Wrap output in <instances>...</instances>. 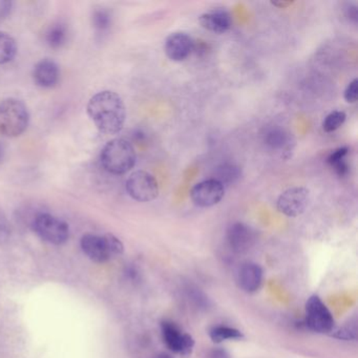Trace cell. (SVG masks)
I'll return each mask as SVG.
<instances>
[{
    "label": "cell",
    "instance_id": "d4e9b609",
    "mask_svg": "<svg viewBox=\"0 0 358 358\" xmlns=\"http://www.w3.org/2000/svg\"><path fill=\"white\" fill-rule=\"evenodd\" d=\"M345 101L348 103H355L357 101L358 98V80L354 79L353 81L348 85L347 89H345V94H343Z\"/></svg>",
    "mask_w": 358,
    "mask_h": 358
},
{
    "label": "cell",
    "instance_id": "7402d4cb",
    "mask_svg": "<svg viewBox=\"0 0 358 358\" xmlns=\"http://www.w3.org/2000/svg\"><path fill=\"white\" fill-rule=\"evenodd\" d=\"M329 335L333 338L341 339V341H356L357 338V320L355 317L352 318L343 326L335 328Z\"/></svg>",
    "mask_w": 358,
    "mask_h": 358
},
{
    "label": "cell",
    "instance_id": "44dd1931",
    "mask_svg": "<svg viewBox=\"0 0 358 358\" xmlns=\"http://www.w3.org/2000/svg\"><path fill=\"white\" fill-rule=\"evenodd\" d=\"M240 177V167L234 164H222L215 169V177L213 179L225 186L234 183Z\"/></svg>",
    "mask_w": 358,
    "mask_h": 358
},
{
    "label": "cell",
    "instance_id": "4dcf8cb0",
    "mask_svg": "<svg viewBox=\"0 0 358 358\" xmlns=\"http://www.w3.org/2000/svg\"><path fill=\"white\" fill-rule=\"evenodd\" d=\"M156 358H173L171 354L165 353V352H162V353H159L158 355L156 356Z\"/></svg>",
    "mask_w": 358,
    "mask_h": 358
},
{
    "label": "cell",
    "instance_id": "4316f807",
    "mask_svg": "<svg viewBox=\"0 0 358 358\" xmlns=\"http://www.w3.org/2000/svg\"><path fill=\"white\" fill-rule=\"evenodd\" d=\"M208 358H231V356L223 348H213L209 351Z\"/></svg>",
    "mask_w": 358,
    "mask_h": 358
},
{
    "label": "cell",
    "instance_id": "ac0fdd59",
    "mask_svg": "<svg viewBox=\"0 0 358 358\" xmlns=\"http://www.w3.org/2000/svg\"><path fill=\"white\" fill-rule=\"evenodd\" d=\"M209 337L215 343L227 341H241L244 338L242 331L226 324H217L209 329Z\"/></svg>",
    "mask_w": 358,
    "mask_h": 358
},
{
    "label": "cell",
    "instance_id": "6da1fadb",
    "mask_svg": "<svg viewBox=\"0 0 358 358\" xmlns=\"http://www.w3.org/2000/svg\"><path fill=\"white\" fill-rule=\"evenodd\" d=\"M87 114L98 129L106 135L121 131L127 120V108L122 98L112 91L96 94L87 104Z\"/></svg>",
    "mask_w": 358,
    "mask_h": 358
},
{
    "label": "cell",
    "instance_id": "ba28073f",
    "mask_svg": "<svg viewBox=\"0 0 358 358\" xmlns=\"http://www.w3.org/2000/svg\"><path fill=\"white\" fill-rule=\"evenodd\" d=\"M127 194L137 202H152L159 196V185L154 176L143 171H135L127 181Z\"/></svg>",
    "mask_w": 358,
    "mask_h": 358
},
{
    "label": "cell",
    "instance_id": "5b68a950",
    "mask_svg": "<svg viewBox=\"0 0 358 358\" xmlns=\"http://www.w3.org/2000/svg\"><path fill=\"white\" fill-rule=\"evenodd\" d=\"M303 324L320 334H330L335 329V320L326 303L317 295H312L306 301Z\"/></svg>",
    "mask_w": 358,
    "mask_h": 358
},
{
    "label": "cell",
    "instance_id": "f546056e",
    "mask_svg": "<svg viewBox=\"0 0 358 358\" xmlns=\"http://www.w3.org/2000/svg\"><path fill=\"white\" fill-rule=\"evenodd\" d=\"M5 146H3V143H0V163H1V161H3V158H5Z\"/></svg>",
    "mask_w": 358,
    "mask_h": 358
},
{
    "label": "cell",
    "instance_id": "30bf717a",
    "mask_svg": "<svg viewBox=\"0 0 358 358\" xmlns=\"http://www.w3.org/2000/svg\"><path fill=\"white\" fill-rule=\"evenodd\" d=\"M225 196V186L215 179L205 180L192 187L190 199L194 205L202 208L213 207Z\"/></svg>",
    "mask_w": 358,
    "mask_h": 358
},
{
    "label": "cell",
    "instance_id": "3957f363",
    "mask_svg": "<svg viewBox=\"0 0 358 358\" xmlns=\"http://www.w3.org/2000/svg\"><path fill=\"white\" fill-rule=\"evenodd\" d=\"M30 122V114L24 102L7 98L0 102V135L7 138L22 136Z\"/></svg>",
    "mask_w": 358,
    "mask_h": 358
},
{
    "label": "cell",
    "instance_id": "52a82bcc",
    "mask_svg": "<svg viewBox=\"0 0 358 358\" xmlns=\"http://www.w3.org/2000/svg\"><path fill=\"white\" fill-rule=\"evenodd\" d=\"M161 334L169 351L181 357H188L192 355L196 341L189 333L182 330L176 322L171 320H163L161 322Z\"/></svg>",
    "mask_w": 358,
    "mask_h": 358
},
{
    "label": "cell",
    "instance_id": "ffe728a7",
    "mask_svg": "<svg viewBox=\"0 0 358 358\" xmlns=\"http://www.w3.org/2000/svg\"><path fill=\"white\" fill-rule=\"evenodd\" d=\"M17 54V43L8 33L0 32V64L11 62Z\"/></svg>",
    "mask_w": 358,
    "mask_h": 358
},
{
    "label": "cell",
    "instance_id": "8992f818",
    "mask_svg": "<svg viewBox=\"0 0 358 358\" xmlns=\"http://www.w3.org/2000/svg\"><path fill=\"white\" fill-rule=\"evenodd\" d=\"M33 230L39 238L53 245H62L70 238V228L68 224L51 213H41L36 215L32 222Z\"/></svg>",
    "mask_w": 358,
    "mask_h": 358
},
{
    "label": "cell",
    "instance_id": "f1b7e54d",
    "mask_svg": "<svg viewBox=\"0 0 358 358\" xmlns=\"http://www.w3.org/2000/svg\"><path fill=\"white\" fill-rule=\"evenodd\" d=\"M292 1H278V3H272V5L285 9V8L289 7V6L292 5Z\"/></svg>",
    "mask_w": 358,
    "mask_h": 358
},
{
    "label": "cell",
    "instance_id": "7c38bea8",
    "mask_svg": "<svg viewBox=\"0 0 358 358\" xmlns=\"http://www.w3.org/2000/svg\"><path fill=\"white\" fill-rule=\"evenodd\" d=\"M227 243L230 249L236 255L248 252L255 243V234L250 226L236 222L227 230Z\"/></svg>",
    "mask_w": 358,
    "mask_h": 358
},
{
    "label": "cell",
    "instance_id": "277c9868",
    "mask_svg": "<svg viewBox=\"0 0 358 358\" xmlns=\"http://www.w3.org/2000/svg\"><path fill=\"white\" fill-rule=\"evenodd\" d=\"M81 249L85 255L96 263H106L124 252V245L120 238L112 234L98 236L87 234L81 238Z\"/></svg>",
    "mask_w": 358,
    "mask_h": 358
},
{
    "label": "cell",
    "instance_id": "484cf974",
    "mask_svg": "<svg viewBox=\"0 0 358 358\" xmlns=\"http://www.w3.org/2000/svg\"><path fill=\"white\" fill-rule=\"evenodd\" d=\"M13 9V3L9 0H0V22L7 20Z\"/></svg>",
    "mask_w": 358,
    "mask_h": 358
},
{
    "label": "cell",
    "instance_id": "9c48e42d",
    "mask_svg": "<svg viewBox=\"0 0 358 358\" xmlns=\"http://www.w3.org/2000/svg\"><path fill=\"white\" fill-rule=\"evenodd\" d=\"M310 203V190L306 187H292L285 190L278 199V211L289 217H296L305 213Z\"/></svg>",
    "mask_w": 358,
    "mask_h": 358
},
{
    "label": "cell",
    "instance_id": "7a4b0ae2",
    "mask_svg": "<svg viewBox=\"0 0 358 358\" xmlns=\"http://www.w3.org/2000/svg\"><path fill=\"white\" fill-rule=\"evenodd\" d=\"M102 166L113 175H124L135 166L137 161L135 148L123 138L110 140L100 154Z\"/></svg>",
    "mask_w": 358,
    "mask_h": 358
},
{
    "label": "cell",
    "instance_id": "2e32d148",
    "mask_svg": "<svg viewBox=\"0 0 358 358\" xmlns=\"http://www.w3.org/2000/svg\"><path fill=\"white\" fill-rule=\"evenodd\" d=\"M200 24L207 31L215 34H224L231 29L232 17L226 10H213L201 15Z\"/></svg>",
    "mask_w": 358,
    "mask_h": 358
},
{
    "label": "cell",
    "instance_id": "5bb4252c",
    "mask_svg": "<svg viewBox=\"0 0 358 358\" xmlns=\"http://www.w3.org/2000/svg\"><path fill=\"white\" fill-rule=\"evenodd\" d=\"M264 272L261 266L252 262L243 264L238 270V282L240 288L247 293H255L263 284Z\"/></svg>",
    "mask_w": 358,
    "mask_h": 358
},
{
    "label": "cell",
    "instance_id": "603a6c76",
    "mask_svg": "<svg viewBox=\"0 0 358 358\" xmlns=\"http://www.w3.org/2000/svg\"><path fill=\"white\" fill-rule=\"evenodd\" d=\"M92 24L96 32L103 34L110 30L112 26V15L106 9H96L92 15Z\"/></svg>",
    "mask_w": 358,
    "mask_h": 358
},
{
    "label": "cell",
    "instance_id": "d6986e66",
    "mask_svg": "<svg viewBox=\"0 0 358 358\" xmlns=\"http://www.w3.org/2000/svg\"><path fill=\"white\" fill-rule=\"evenodd\" d=\"M68 41V28L66 24L58 22L48 29L45 34V41L52 49H60Z\"/></svg>",
    "mask_w": 358,
    "mask_h": 358
},
{
    "label": "cell",
    "instance_id": "cb8c5ba5",
    "mask_svg": "<svg viewBox=\"0 0 358 358\" xmlns=\"http://www.w3.org/2000/svg\"><path fill=\"white\" fill-rule=\"evenodd\" d=\"M345 119H347V115L345 112L334 110L324 118V122H322V129L326 133H333V131H337L339 127H343V123L345 122Z\"/></svg>",
    "mask_w": 358,
    "mask_h": 358
},
{
    "label": "cell",
    "instance_id": "4fadbf2b",
    "mask_svg": "<svg viewBox=\"0 0 358 358\" xmlns=\"http://www.w3.org/2000/svg\"><path fill=\"white\" fill-rule=\"evenodd\" d=\"M164 50L169 59L181 62L192 55L194 50V43L187 33H171L165 41Z\"/></svg>",
    "mask_w": 358,
    "mask_h": 358
},
{
    "label": "cell",
    "instance_id": "8fae6325",
    "mask_svg": "<svg viewBox=\"0 0 358 358\" xmlns=\"http://www.w3.org/2000/svg\"><path fill=\"white\" fill-rule=\"evenodd\" d=\"M263 142L266 148L271 152H278L282 158L289 159L294 148V140L290 133L284 127L273 125L266 129L263 135Z\"/></svg>",
    "mask_w": 358,
    "mask_h": 358
},
{
    "label": "cell",
    "instance_id": "9a60e30c",
    "mask_svg": "<svg viewBox=\"0 0 358 358\" xmlns=\"http://www.w3.org/2000/svg\"><path fill=\"white\" fill-rule=\"evenodd\" d=\"M32 75L35 85L43 89H51L59 81V66L53 60L43 59L34 66Z\"/></svg>",
    "mask_w": 358,
    "mask_h": 358
},
{
    "label": "cell",
    "instance_id": "e0dca14e",
    "mask_svg": "<svg viewBox=\"0 0 358 358\" xmlns=\"http://www.w3.org/2000/svg\"><path fill=\"white\" fill-rule=\"evenodd\" d=\"M349 154V148L343 146L337 148L334 152H331L327 158V163L330 165L331 169L335 171L338 177L343 178L349 173L350 166L347 161V156Z\"/></svg>",
    "mask_w": 358,
    "mask_h": 358
},
{
    "label": "cell",
    "instance_id": "83f0119b",
    "mask_svg": "<svg viewBox=\"0 0 358 358\" xmlns=\"http://www.w3.org/2000/svg\"><path fill=\"white\" fill-rule=\"evenodd\" d=\"M345 16H347L350 20H352V22H357V7H356V6L350 5L349 7L345 9Z\"/></svg>",
    "mask_w": 358,
    "mask_h": 358
}]
</instances>
